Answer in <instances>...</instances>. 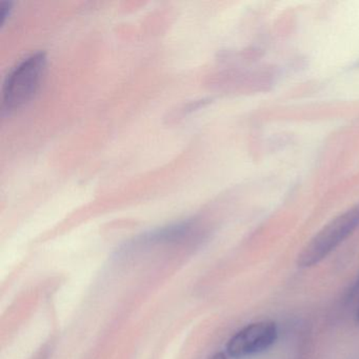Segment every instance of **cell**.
I'll list each match as a JSON object with an SVG mask.
<instances>
[{
	"label": "cell",
	"instance_id": "cell-1",
	"mask_svg": "<svg viewBox=\"0 0 359 359\" xmlns=\"http://www.w3.org/2000/svg\"><path fill=\"white\" fill-rule=\"evenodd\" d=\"M359 228V205L351 208L323 226L300 252L297 266L312 268L320 264Z\"/></svg>",
	"mask_w": 359,
	"mask_h": 359
},
{
	"label": "cell",
	"instance_id": "cell-4",
	"mask_svg": "<svg viewBox=\"0 0 359 359\" xmlns=\"http://www.w3.org/2000/svg\"><path fill=\"white\" fill-rule=\"evenodd\" d=\"M11 11V4L0 3V26H3Z\"/></svg>",
	"mask_w": 359,
	"mask_h": 359
},
{
	"label": "cell",
	"instance_id": "cell-2",
	"mask_svg": "<svg viewBox=\"0 0 359 359\" xmlns=\"http://www.w3.org/2000/svg\"><path fill=\"white\" fill-rule=\"evenodd\" d=\"M46 65L47 57L45 54L36 53L29 56L14 68L4 86V111L18 110L34 98L41 86Z\"/></svg>",
	"mask_w": 359,
	"mask_h": 359
},
{
	"label": "cell",
	"instance_id": "cell-6",
	"mask_svg": "<svg viewBox=\"0 0 359 359\" xmlns=\"http://www.w3.org/2000/svg\"><path fill=\"white\" fill-rule=\"evenodd\" d=\"M211 359H228V357H226V355L224 354V353L219 352L216 353V354L214 355V356L212 357Z\"/></svg>",
	"mask_w": 359,
	"mask_h": 359
},
{
	"label": "cell",
	"instance_id": "cell-7",
	"mask_svg": "<svg viewBox=\"0 0 359 359\" xmlns=\"http://www.w3.org/2000/svg\"><path fill=\"white\" fill-rule=\"evenodd\" d=\"M356 317H357V321H358V323H359V308H358V310H357Z\"/></svg>",
	"mask_w": 359,
	"mask_h": 359
},
{
	"label": "cell",
	"instance_id": "cell-5",
	"mask_svg": "<svg viewBox=\"0 0 359 359\" xmlns=\"http://www.w3.org/2000/svg\"><path fill=\"white\" fill-rule=\"evenodd\" d=\"M359 292V276L357 277L356 280L353 283L352 287L348 291V298H352L353 296L356 295Z\"/></svg>",
	"mask_w": 359,
	"mask_h": 359
},
{
	"label": "cell",
	"instance_id": "cell-3",
	"mask_svg": "<svg viewBox=\"0 0 359 359\" xmlns=\"http://www.w3.org/2000/svg\"><path fill=\"white\" fill-rule=\"evenodd\" d=\"M278 339L274 321L250 323L235 333L226 344V354L233 359H245L266 352Z\"/></svg>",
	"mask_w": 359,
	"mask_h": 359
}]
</instances>
